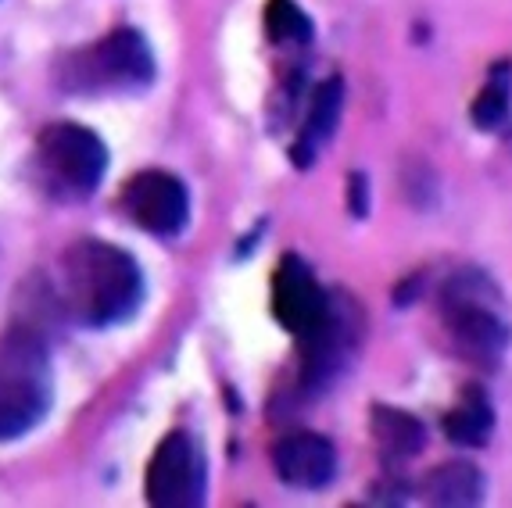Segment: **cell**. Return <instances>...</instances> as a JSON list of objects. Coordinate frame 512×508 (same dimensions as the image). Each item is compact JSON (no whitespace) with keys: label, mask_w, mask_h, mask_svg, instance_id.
I'll return each mask as SVG.
<instances>
[{"label":"cell","mask_w":512,"mask_h":508,"mask_svg":"<svg viewBox=\"0 0 512 508\" xmlns=\"http://www.w3.org/2000/svg\"><path fill=\"white\" fill-rule=\"evenodd\" d=\"M61 305L83 326L108 330L144 305V272L137 258L104 240H79L61 254Z\"/></svg>","instance_id":"cell-1"},{"label":"cell","mask_w":512,"mask_h":508,"mask_svg":"<svg viewBox=\"0 0 512 508\" xmlns=\"http://www.w3.org/2000/svg\"><path fill=\"white\" fill-rule=\"evenodd\" d=\"M54 373L36 333L15 330L0 344V441H18L47 419Z\"/></svg>","instance_id":"cell-2"},{"label":"cell","mask_w":512,"mask_h":508,"mask_svg":"<svg viewBox=\"0 0 512 508\" xmlns=\"http://www.w3.org/2000/svg\"><path fill=\"white\" fill-rule=\"evenodd\" d=\"M154 83L151 43L137 29H115L104 40L65 54L58 86L69 94H129Z\"/></svg>","instance_id":"cell-3"},{"label":"cell","mask_w":512,"mask_h":508,"mask_svg":"<svg viewBox=\"0 0 512 508\" xmlns=\"http://www.w3.org/2000/svg\"><path fill=\"white\" fill-rule=\"evenodd\" d=\"M495 283L480 269H466L444 283L441 290V319L459 344L462 358H470L480 369H498L509 351L512 330L495 312Z\"/></svg>","instance_id":"cell-4"},{"label":"cell","mask_w":512,"mask_h":508,"mask_svg":"<svg viewBox=\"0 0 512 508\" xmlns=\"http://www.w3.org/2000/svg\"><path fill=\"white\" fill-rule=\"evenodd\" d=\"M36 165L54 194L65 201H83L101 187L108 172V147L94 129L79 122H54L36 140Z\"/></svg>","instance_id":"cell-5"},{"label":"cell","mask_w":512,"mask_h":508,"mask_svg":"<svg viewBox=\"0 0 512 508\" xmlns=\"http://www.w3.org/2000/svg\"><path fill=\"white\" fill-rule=\"evenodd\" d=\"M147 505L158 508H194L208 494V458L194 433H169L147 462L144 476Z\"/></svg>","instance_id":"cell-6"},{"label":"cell","mask_w":512,"mask_h":508,"mask_svg":"<svg viewBox=\"0 0 512 508\" xmlns=\"http://www.w3.org/2000/svg\"><path fill=\"white\" fill-rule=\"evenodd\" d=\"M122 212L154 237H180L190 219V194L172 172H137L122 190Z\"/></svg>","instance_id":"cell-7"},{"label":"cell","mask_w":512,"mask_h":508,"mask_svg":"<svg viewBox=\"0 0 512 508\" xmlns=\"http://www.w3.org/2000/svg\"><path fill=\"white\" fill-rule=\"evenodd\" d=\"M273 312L287 333L305 340L312 330H319L326 315L333 312V301L319 287L316 272L301 262L298 254H283L273 276Z\"/></svg>","instance_id":"cell-8"},{"label":"cell","mask_w":512,"mask_h":508,"mask_svg":"<svg viewBox=\"0 0 512 508\" xmlns=\"http://www.w3.org/2000/svg\"><path fill=\"white\" fill-rule=\"evenodd\" d=\"M273 469L287 487L323 491L337 476V448L323 433H291V437L276 441Z\"/></svg>","instance_id":"cell-9"},{"label":"cell","mask_w":512,"mask_h":508,"mask_svg":"<svg viewBox=\"0 0 512 508\" xmlns=\"http://www.w3.org/2000/svg\"><path fill=\"white\" fill-rule=\"evenodd\" d=\"M341 111H344V79L341 76H330L316 86V94H312V108L305 115V126H301L298 144L291 147V161L298 169H308L316 154L323 151V144L337 133V122H341Z\"/></svg>","instance_id":"cell-10"},{"label":"cell","mask_w":512,"mask_h":508,"mask_svg":"<svg viewBox=\"0 0 512 508\" xmlns=\"http://www.w3.org/2000/svg\"><path fill=\"white\" fill-rule=\"evenodd\" d=\"M373 437L387 462H405L427 448V426L391 405H373Z\"/></svg>","instance_id":"cell-11"},{"label":"cell","mask_w":512,"mask_h":508,"mask_svg":"<svg viewBox=\"0 0 512 508\" xmlns=\"http://www.w3.org/2000/svg\"><path fill=\"white\" fill-rule=\"evenodd\" d=\"M484 491H487V480L473 462H444V466L430 469L427 480H423L427 501L430 505H444V508L480 505Z\"/></svg>","instance_id":"cell-12"},{"label":"cell","mask_w":512,"mask_h":508,"mask_svg":"<svg viewBox=\"0 0 512 508\" xmlns=\"http://www.w3.org/2000/svg\"><path fill=\"white\" fill-rule=\"evenodd\" d=\"M491 426H495V408L487 401L484 390H466L459 408L444 415V437L462 448H484L487 437H491Z\"/></svg>","instance_id":"cell-13"},{"label":"cell","mask_w":512,"mask_h":508,"mask_svg":"<svg viewBox=\"0 0 512 508\" xmlns=\"http://www.w3.org/2000/svg\"><path fill=\"white\" fill-rule=\"evenodd\" d=\"M509 111H512V65L502 61V65L491 68V83L480 90L470 115L477 129H498L509 119Z\"/></svg>","instance_id":"cell-14"},{"label":"cell","mask_w":512,"mask_h":508,"mask_svg":"<svg viewBox=\"0 0 512 508\" xmlns=\"http://www.w3.org/2000/svg\"><path fill=\"white\" fill-rule=\"evenodd\" d=\"M265 36L273 43H308L316 36V26L308 11L301 8L298 0H265Z\"/></svg>","instance_id":"cell-15"},{"label":"cell","mask_w":512,"mask_h":508,"mask_svg":"<svg viewBox=\"0 0 512 508\" xmlns=\"http://www.w3.org/2000/svg\"><path fill=\"white\" fill-rule=\"evenodd\" d=\"M402 179H405V197L416 204L419 212L434 208V201H437V176H434V169H430L427 161H419V158L405 161Z\"/></svg>","instance_id":"cell-16"},{"label":"cell","mask_w":512,"mask_h":508,"mask_svg":"<svg viewBox=\"0 0 512 508\" xmlns=\"http://www.w3.org/2000/svg\"><path fill=\"white\" fill-rule=\"evenodd\" d=\"M369 194H373V187H369L366 172H351L348 176V215L366 219L369 215Z\"/></svg>","instance_id":"cell-17"}]
</instances>
